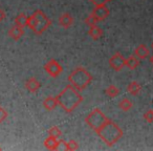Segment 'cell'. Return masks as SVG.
Wrapping results in <instances>:
<instances>
[{
    "mask_svg": "<svg viewBox=\"0 0 153 151\" xmlns=\"http://www.w3.org/2000/svg\"><path fill=\"white\" fill-rule=\"evenodd\" d=\"M59 105L65 112L70 113L83 102V97L79 94V90L76 89L70 84L67 85L57 96Z\"/></svg>",
    "mask_w": 153,
    "mask_h": 151,
    "instance_id": "obj_1",
    "label": "cell"
},
{
    "mask_svg": "<svg viewBox=\"0 0 153 151\" xmlns=\"http://www.w3.org/2000/svg\"><path fill=\"white\" fill-rule=\"evenodd\" d=\"M96 133L102 138L107 146H113L123 136V130L117 124L108 119L100 129L97 130Z\"/></svg>",
    "mask_w": 153,
    "mask_h": 151,
    "instance_id": "obj_2",
    "label": "cell"
},
{
    "mask_svg": "<svg viewBox=\"0 0 153 151\" xmlns=\"http://www.w3.org/2000/svg\"><path fill=\"white\" fill-rule=\"evenodd\" d=\"M68 81L79 91L84 90L92 81L91 74L84 67H76L68 76Z\"/></svg>",
    "mask_w": 153,
    "mask_h": 151,
    "instance_id": "obj_3",
    "label": "cell"
},
{
    "mask_svg": "<svg viewBox=\"0 0 153 151\" xmlns=\"http://www.w3.org/2000/svg\"><path fill=\"white\" fill-rule=\"evenodd\" d=\"M51 21L47 18V16L41 10H37L32 16L28 17L27 26L36 35H41L49 28Z\"/></svg>",
    "mask_w": 153,
    "mask_h": 151,
    "instance_id": "obj_4",
    "label": "cell"
},
{
    "mask_svg": "<svg viewBox=\"0 0 153 151\" xmlns=\"http://www.w3.org/2000/svg\"><path fill=\"white\" fill-rule=\"evenodd\" d=\"M107 120H108V118H107L99 108H96L85 118V123L87 124L91 129L97 131V130H99L104 125Z\"/></svg>",
    "mask_w": 153,
    "mask_h": 151,
    "instance_id": "obj_5",
    "label": "cell"
},
{
    "mask_svg": "<svg viewBox=\"0 0 153 151\" xmlns=\"http://www.w3.org/2000/svg\"><path fill=\"white\" fill-rule=\"evenodd\" d=\"M44 69H45V71L53 78H57L58 76H60V74H62V71H63L62 65L58 61H56L55 59L49 60L44 65Z\"/></svg>",
    "mask_w": 153,
    "mask_h": 151,
    "instance_id": "obj_6",
    "label": "cell"
},
{
    "mask_svg": "<svg viewBox=\"0 0 153 151\" xmlns=\"http://www.w3.org/2000/svg\"><path fill=\"white\" fill-rule=\"evenodd\" d=\"M109 65L115 71H120L126 66V59L121 53H115L109 59Z\"/></svg>",
    "mask_w": 153,
    "mask_h": 151,
    "instance_id": "obj_7",
    "label": "cell"
},
{
    "mask_svg": "<svg viewBox=\"0 0 153 151\" xmlns=\"http://www.w3.org/2000/svg\"><path fill=\"white\" fill-rule=\"evenodd\" d=\"M94 16L97 18L98 21H104L107 17L109 16V9L106 5H99V7H94V11H92Z\"/></svg>",
    "mask_w": 153,
    "mask_h": 151,
    "instance_id": "obj_8",
    "label": "cell"
},
{
    "mask_svg": "<svg viewBox=\"0 0 153 151\" xmlns=\"http://www.w3.org/2000/svg\"><path fill=\"white\" fill-rule=\"evenodd\" d=\"M23 35H24V28L16 25V24H15V26H13V28L9 30V36L15 41H19L20 39L22 38Z\"/></svg>",
    "mask_w": 153,
    "mask_h": 151,
    "instance_id": "obj_9",
    "label": "cell"
},
{
    "mask_svg": "<svg viewBox=\"0 0 153 151\" xmlns=\"http://www.w3.org/2000/svg\"><path fill=\"white\" fill-rule=\"evenodd\" d=\"M59 23L63 28H69L72 25V23H74V18H72V16L70 14L64 13L60 16Z\"/></svg>",
    "mask_w": 153,
    "mask_h": 151,
    "instance_id": "obj_10",
    "label": "cell"
},
{
    "mask_svg": "<svg viewBox=\"0 0 153 151\" xmlns=\"http://www.w3.org/2000/svg\"><path fill=\"white\" fill-rule=\"evenodd\" d=\"M58 105H59V102H58L57 97H47V98L43 101V106L48 111L53 110Z\"/></svg>",
    "mask_w": 153,
    "mask_h": 151,
    "instance_id": "obj_11",
    "label": "cell"
},
{
    "mask_svg": "<svg viewBox=\"0 0 153 151\" xmlns=\"http://www.w3.org/2000/svg\"><path fill=\"white\" fill-rule=\"evenodd\" d=\"M40 86H41L40 82H39L38 80L34 77L30 78V79L25 82V88L30 92H36L37 90L40 88Z\"/></svg>",
    "mask_w": 153,
    "mask_h": 151,
    "instance_id": "obj_12",
    "label": "cell"
},
{
    "mask_svg": "<svg viewBox=\"0 0 153 151\" xmlns=\"http://www.w3.org/2000/svg\"><path fill=\"white\" fill-rule=\"evenodd\" d=\"M43 144H44V146L46 147L48 150H57L60 146V141H58L57 138H53V136L49 135L48 138H45Z\"/></svg>",
    "mask_w": 153,
    "mask_h": 151,
    "instance_id": "obj_13",
    "label": "cell"
},
{
    "mask_svg": "<svg viewBox=\"0 0 153 151\" xmlns=\"http://www.w3.org/2000/svg\"><path fill=\"white\" fill-rule=\"evenodd\" d=\"M134 55H135L138 59H146V58H148L149 55H150V51H149L148 47H147L146 45L140 44L135 48Z\"/></svg>",
    "mask_w": 153,
    "mask_h": 151,
    "instance_id": "obj_14",
    "label": "cell"
},
{
    "mask_svg": "<svg viewBox=\"0 0 153 151\" xmlns=\"http://www.w3.org/2000/svg\"><path fill=\"white\" fill-rule=\"evenodd\" d=\"M88 35L90 36V38H92L94 40H99V39L102 38L103 36V30L101 28L96 25H92L89 28V30H88Z\"/></svg>",
    "mask_w": 153,
    "mask_h": 151,
    "instance_id": "obj_15",
    "label": "cell"
},
{
    "mask_svg": "<svg viewBox=\"0 0 153 151\" xmlns=\"http://www.w3.org/2000/svg\"><path fill=\"white\" fill-rule=\"evenodd\" d=\"M127 90L130 94H132V96H136V94H140V90H142V86L140 85L138 82L132 81V82H130L129 85H128Z\"/></svg>",
    "mask_w": 153,
    "mask_h": 151,
    "instance_id": "obj_16",
    "label": "cell"
},
{
    "mask_svg": "<svg viewBox=\"0 0 153 151\" xmlns=\"http://www.w3.org/2000/svg\"><path fill=\"white\" fill-rule=\"evenodd\" d=\"M138 65H140V60H138V58L136 57L135 55L130 56V57H128L127 59H126V66H127L129 69H131V70L135 69Z\"/></svg>",
    "mask_w": 153,
    "mask_h": 151,
    "instance_id": "obj_17",
    "label": "cell"
},
{
    "mask_svg": "<svg viewBox=\"0 0 153 151\" xmlns=\"http://www.w3.org/2000/svg\"><path fill=\"white\" fill-rule=\"evenodd\" d=\"M15 24L20 28H25L28 24V17L24 13H21L15 18Z\"/></svg>",
    "mask_w": 153,
    "mask_h": 151,
    "instance_id": "obj_18",
    "label": "cell"
},
{
    "mask_svg": "<svg viewBox=\"0 0 153 151\" xmlns=\"http://www.w3.org/2000/svg\"><path fill=\"white\" fill-rule=\"evenodd\" d=\"M105 94H106V96L109 97V98H115V97L119 96L120 89L117 87V86L110 85V86H108V87L106 88V90H105Z\"/></svg>",
    "mask_w": 153,
    "mask_h": 151,
    "instance_id": "obj_19",
    "label": "cell"
},
{
    "mask_svg": "<svg viewBox=\"0 0 153 151\" xmlns=\"http://www.w3.org/2000/svg\"><path fill=\"white\" fill-rule=\"evenodd\" d=\"M119 107L122 109L123 111H129L132 108V102L127 98H124L123 100H121L119 104Z\"/></svg>",
    "mask_w": 153,
    "mask_h": 151,
    "instance_id": "obj_20",
    "label": "cell"
},
{
    "mask_svg": "<svg viewBox=\"0 0 153 151\" xmlns=\"http://www.w3.org/2000/svg\"><path fill=\"white\" fill-rule=\"evenodd\" d=\"M63 145H64V149L69 151H74V150H78L79 149V144L76 142V141L71 140L69 142H66V141H63Z\"/></svg>",
    "mask_w": 153,
    "mask_h": 151,
    "instance_id": "obj_21",
    "label": "cell"
},
{
    "mask_svg": "<svg viewBox=\"0 0 153 151\" xmlns=\"http://www.w3.org/2000/svg\"><path fill=\"white\" fill-rule=\"evenodd\" d=\"M98 20H97V18L94 16V14H89V15L86 17V19H85V23L87 24L88 26H92V25H96L97 23H98Z\"/></svg>",
    "mask_w": 153,
    "mask_h": 151,
    "instance_id": "obj_22",
    "label": "cell"
},
{
    "mask_svg": "<svg viewBox=\"0 0 153 151\" xmlns=\"http://www.w3.org/2000/svg\"><path fill=\"white\" fill-rule=\"evenodd\" d=\"M48 134L51 136H53V138H59L60 135H62V131L57 127V126H53L51 129H48Z\"/></svg>",
    "mask_w": 153,
    "mask_h": 151,
    "instance_id": "obj_23",
    "label": "cell"
},
{
    "mask_svg": "<svg viewBox=\"0 0 153 151\" xmlns=\"http://www.w3.org/2000/svg\"><path fill=\"white\" fill-rule=\"evenodd\" d=\"M144 119L146 120V122H148V123H153V110L152 109H150V110H148L147 112H145Z\"/></svg>",
    "mask_w": 153,
    "mask_h": 151,
    "instance_id": "obj_24",
    "label": "cell"
},
{
    "mask_svg": "<svg viewBox=\"0 0 153 151\" xmlns=\"http://www.w3.org/2000/svg\"><path fill=\"white\" fill-rule=\"evenodd\" d=\"M7 117H9V113H7V111L5 110L3 107H0V123L4 122L5 120L7 119Z\"/></svg>",
    "mask_w": 153,
    "mask_h": 151,
    "instance_id": "obj_25",
    "label": "cell"
},
{
    "mask_svg": "<svg viewBox=\"0 0 153 151\" xmlns=\"http://www.w3.org/2000/svg\"><path fill=\"white\" fill-rule=\"evenodd\" d=\"M89 1L94 5V7H99V5H106V3L109 2L108 0H89Z\"/></svg>",
    "mask_w": 153,
    "mask_h": 151,
    "instance_id": "obj_26",
    "label": "cell"
},
{
    "mask_svg": "<svg viewBox=\"0 0 153 151\" xmlns=\"http://www.w3.org/2000/svg\"><path fill=\"white\" fill-rule=\"evenodd\" d=\"M5 19V12L2 9H0V22H2Z\"/></svg>",
    "mask_w": 153,
    "mask_h": 151,
    "instance_id": "obj_27",
    "label": "cell"
},
{
    "mask_svg": "<svg viewBox=\"0 0 153 151\" xmlns=\"http://www.w3.org/2000/svg\"><path fill=\"white\" fill-rule=\"evenodd\" d=\"M149 61H150V63H151V64H152V65H153V54H152V55L150 56V58H149Z\"/></svg>",
    "mask_w": 153,
    "mask_h": 151,
    "instance_id": "obj_28",
    "label": "cell"
},
{
    "mask_svg": "<svg viewBox=\"0 0 153 151\" xmlns=\"http://www.w3.org/2000/svg\"><path fill=\"white\" fill-rule=\"evenodd\" d=\"M151 47H152V49H153V43H152V44H151Z\"/></svg>",
    "mask_w": 153,
    "mask_h": 151,
    "instance_id": "obj_29",
    "label": "cell"
},
{
    "mask_svg": "<svg viewBox=\"0 0 153 151\" xmlns=\"http://www.w3.org/2000/svg\"><path fill=\"white\" fill-rule=\"evenodd\" d=\"M108 1H112V0H108Z\"/></svg>",
    "mask_w": 153,
    "mask_h": 151,
    "instance_id": "obj_30",
    "label": "cell"
},
{
    "mask_svg": "<svg viewBox=\"0 0 153 151\" xmlns=\"http://www.w3.org/2000/svg\"><path fill=\"white\" fill-rule=\"evenodd\" d=\"M0 150H1V147H0Z\"/></svg>",
    "mask_w": 153,
    "mask_h": 151,
    "instance_id": "obj_31",
    "label": "cell"
}]
</instances>
